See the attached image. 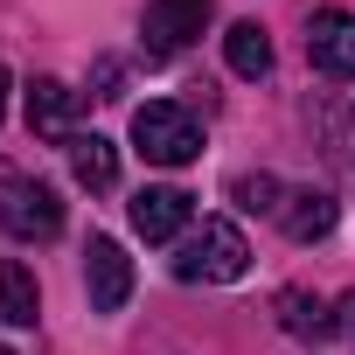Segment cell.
Here are the masks:
<instances>
[{"mask_svg":"<svg viewBox=\"0 0 355 355\" xmlns=\"http://www.w3.org/2000/svg\"><path fill=\"white\" fill-rule=\"evenodd\" d=\"M202 28H209V0H146V21H139L153 63L160 56H182Z\"/></svg>","mask_w":355,"mask_h":355,"instance_id":"cell-4","label":"cell"},{"mask_svg":"<svg viewBox=\"0 0 355 355\" xmlns=\"http://www.w3.org/2000/svg\"><path fill=\"white\" fill-rule=\"evenodd\" d=\"M341 313H348V327H355V293H348V300H341Z\"/></svg>","mask_w":355,"mask_h":355,"instance_id":"cell-17","label":"cell"},{"mask_svg":"<svg viewBox=\"0 0 355 355\" xmlns=\"http://www.w3.org/2000/svg\"><path fill=\"white\" fill-rule=\"evenodd\" d=\"M132 146L153 160V167H189L202 153V119L174 98H146L132 112Z\"/></svg>","mask_w":355,"mask_h":355,"instance_id":"cell-2","label":"cell"},{"mask_svg":"<svg viewBox=\"0 0 355 355\" xmlns=\"http://www.w3.org/2000/svg\"><path fill=\"white\" fill-rule=\"evenodd\" d=\"M77 112H84V91H70L63 77H35V84H28V132L70 146V139H77V132H70Z\"/></svg>","mask_w":355,"mask_h":355,"instance_id":"cell-7","label":"cell"},{"mask_svg":"<svg viewBox=\"0 0 355 355\" xmlns=\"http://www.w3.org/2000/svg\"><path fill=\"white\" fill-rule=\"evenodd\" d=\"M70 174H77L84 189H112L119 182V146L105 132H77L70 139Z\"/></svg>","mask_w":355,"mask_h":355,"instance_id":"cell-12","label":"cell"},{"mask_svg":"<svg viewBox=\"0 0 355 355\" xmlns=\"http://www.w3.org/2000/svg\"><path fill=\"white\" fill-rule=\"evenodd\" d=\"M306 56L327 77H355V15L348 8H313L306 15Z\"/></svg>","mask_w":355,"mask_h":355,"instance_id":"cell-6","label":"cell"},{"mask_svg":"<svg viewBox=\"0 0 355 355\" xmlns=\"http://www.w3.org/2000/svg\"><path fill=\"white\" fill-rule=\"evenodd\" d=\"M98 98H119V63H98Z\"/></svg>","mask_w":355,"mask_h":355,"instance_id":"cell-15","label":"cell"},{"mask_svg":"<svg viewBox=\"0 0 355 355\" xmlns=\"http://www.w3.org/2000/svg\"><path fill=\"white\" fill-rule=\"evenodd\" d=\"M237 202H244V209L279 216V182H272V174H244V182H237Z\"/></svg>","mask_w":355,"mask_h":355,"instance_id":"cell-14","label":"cell"},{"mask_svg":"<svg viewBox=\"0 0 355 355\" xmlns=\"http://www.w3.org/2000/svg\"><path fill=\"white\" fill-rule=\"evenodd\" d=\"M279 327H286V334H300V341H327V334L341 327V313H334L320 293L286 286V293H279Z\"/></svg>","mask_w":355,"mask_h":355,"instance_id":"cell-9","label":"cell"},{"mask_svg":"<svg viewBox=\"0 0 355 355\" xmlns=\"http://www.w3.org/2000/svg\"><path fill=\"white\" fill-rule=\"evenodd\" d=\"M279 230H286L293 244L327 237V230H334V196H320V189H293V196L279 202Z\"/></svg>","mask_w":355,"mask_h":355,"instance_id":"cell-10","label":"cell"},{"mask_svg":"<svg viewBox=\"0 0 355 355\" xmlns=\"http://www.w3.org/2000/svg\"><path fill=\"white\" fill-rule=\"evenodd\" d=\"M0 230L21 237V244H49L63 230V196L49 182H8V196H0Z\"/></svg>","mask_w":355,"mask_h":355,"instance_id":"cell-3","label":"cell"},{"mask_svg":"<svg viewBox=\"0 0 355 355\" xmlns=\"http://www.w3.org/2000/svg\"><path fill=\"white\" fill-rule=\"evenodd\" d=\"M0 119H8V70H0Z\"/></svg>","mask_w":355,"mask_h":355,"instance_id":"cell-16","label":"cell"},{"mask_svg":"<svg viewBox=\"0 0 355 355\" xmlns=\"http://www.w3.org/2000/svg\"><path fill=\"white\" fill-rule=\"evenodd\" d=\"M42 313V286L21 258H0V320H15V327H35Z\"/></svg>","mask_w":355,"mask_h":355,"instance_id":"cell-11","label":"cell"},{"mask_svg":"<svg viewBox=\"0 0 355 355\" xmlns=\"http://www.w3.org/2000/svg\"><path fill=\"white\" fill-rule=\"evenodd\" d=\"M84 293H91V313H119L132 300V258L119 237H91L84 244Z\"/></svg>","mask_w":355,"mask_h":355,"instance_id":"cell-5","label":"cell"},{"mask_svg":"<svg viewBox=\"0 0 355 355\" xmlns=\"http://www.w3.org/2000/svg\"><path fill=\"white\" fill-rule=\"evenodd\" d=\"M189 216H196V196H182V189H139V196H132V230H139L146 244L182 237Z\"/></svg>","mask_w":355,"mask_h":355,"instance_id":"cell-8","label":"cell"},{"mask_svg":"<svg viewBox=\"0 0 355 355\" xmlns=\"http://www.w3.org/2000/svg\"><path fill=\"white\" fill-rule=\"evenodd\" d=\"M0 355H15V348H0Z\"/></svg>","mask_w":355,"mask_h":355,"instance_id":"cell-18","label":"cell"},{"mask_svg":"<svg viewBox=\"0 0 355 355\" xmlns=\"http://www.w3.org/2000/svg\"><path fill=\"white\" fill-rule=\"evenodd\" d=\"M244 265H251V244L230 216H209L174 251V279H189V286H230V279H244Z\"/></svg>","mask_w":355,"mask_h":355,"instance_id":"cell-1","label":"cell"},{"mask_svg":"<svg viewBox=\"0 0 355 355\" xmlns=\"http://www.w3.org/2000/svg\"><path fill=\"white\" fill-rule=\"evenodd\" d=\"M223 63H230L237 77H265V70H272V35H265L258 21H237V28L223 35Z\"/></svg>","mask_w":355,"mask_h":355,"instance_id":"cell-13","label":"cell"}]
</instances>
